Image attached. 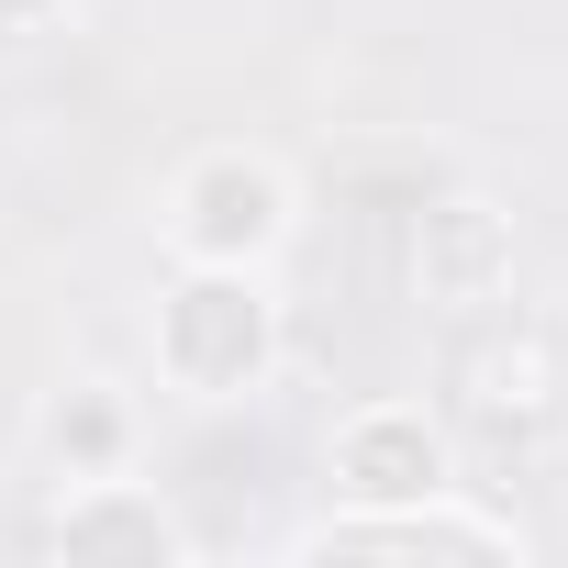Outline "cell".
<instances>
[{
	"label": "cell",
	"mask_w": 568,
	"mask_h": 568,
	"mask_svg": "<svg viewBox=\"0 0 568 568\" xmlns=\"http://www.w3.org/2000/svg\"><path fill=\"white\" fill-rule=\"evenodd\" d=\"M156 368L190 402H245L278 368V302L256 267H190L156 291Z\"/></svg>",
	"instance_id": "6da1fadb"
},
{
	"label": "cell",
	"mask_w": 568,
	"mask_h": 568,
	"mask_svg": "<svg viewBox=\"0 0 568 568\" xmlns=\"http://www.w3.org/2000/svg\"><path fill=\"white\" fill-rule=\"evenodd\" d=\"M168 245L190 267H267L291 245V179H278V156H256V145L190 156L179 190H168Z\"/></svg>",
	"instance_id": "7a4b0ae2"
},
{
	"label": "cell",
	"mask_w": 568,
	"mask_h": 568,
	"mask_svg": "<svg viewBox=\"0 0 568 568\" xmlns=\"http://www.w3.org/2000/svg\"><path fill=\"white\" fill-rule=\"evenodd\" d=\"M302 557H524V535L501 513H457L446 490L424 501H346L302 535Z\"/></svg>",
	"instance_id": "3957f363"
},
{
	"label": "cell",
	"mask_w": 568,
	"mask_h": 568,
	"mask_svg": "<svg viewBox=\"0 0 568 568\" xmlns=\"http://www.w3.org/2000/svg\"><path fill=\"white\" fill-rule=\"evenodd\" d=\"M335 490L346 501H424V490H457V446L424 402H368L335 424Z\"/></svg>",
	"instance_id": "277c9868"
},
{
	"label": "cell",
	"mask_w": 568,
	"mask_h": 568,
	"mask_svg": "<svg viewBox=\"0 0 568 568\" xmlns=\"http://www.w3.org/2000/svg\"><path fill=\"white\" fill-rule=\"evenodd\" d=\"M413 302H435L446 324L513 302V223L490 201H468V190L424 201V223H413Z\"/></svg>",
	"instance_id": "5b68a950"
},
{
	"label": "cell",
	"mask_w": 568,
	"mask_h": 568,
	"mask_svg": "<svg viewBox=\"0 0 568 568\" xmlns=\"http://www.w3.org/2000/svg\"><path fill=\"white\" fill-rule=\"evenodd\" d=\"M45 546L57 557H190V535H179V513L145 490V479H79L68 501H57V524H45Z\"/></svg>",
	"instance_id": "8992f818"
},
{
	"label": "cell",
	"mask_w": 568,
	"mask_h": 568,
	"mask_svg": "<svg viewBox=\"0 0 568 568\" xmlns=\"http://www.w3.org/2000/svg\"><path fill=\"white\" fill-rule=\"evenodd\" d=\"M45 446H57L68 479H112V468H134V413H123V390L79 379V390L45 413Z\"/></svg>",
	"instance_id": "52a82bcc"
},
{
	"label": "cell",
	"mask_w": 568,
	"mask_h": 568,
	"mask_svg": "<svg viewBox=\"0 0 568 568\" xmlns=\"http://www.w3.org/2000/svg\"><path fill=\"white\" fill-rule=\"evenodd\" d=\"M68 0H0V23H57Z\"/></svg>",
	"instance_id": "ba28073f"
}]
</instances>
